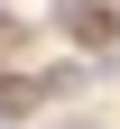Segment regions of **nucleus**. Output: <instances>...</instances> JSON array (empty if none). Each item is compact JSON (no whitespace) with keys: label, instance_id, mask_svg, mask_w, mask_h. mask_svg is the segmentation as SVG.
<instances>
[{"label":"nucleus","instance_id":"f03ea898","mask_svg":"<svg viewBox=\"0 0 120 129\" xmlns=\"http://www.w3.org/2000/svg\"><path fill=\"white\" fill-rule=\"evenodd\" d=\"M65 129H102V120H65Z\"/></svg>","mask_w":120,"mask_h":129},{"label":"nucleus","instance_id":"f257e3e1","mask_svg":"<svg viewBox=\"0 0 120 129\" xmlns=\"http://www.w3.org/2000/svg\"><path fill=\"white\" fill-rule=\"evenodd\" d=\"M56 19L74 28L83 46H111V37H120V19H111V0H56Z\"/></svg>","mask_w":120,"mask_h":129}]
</instances>
